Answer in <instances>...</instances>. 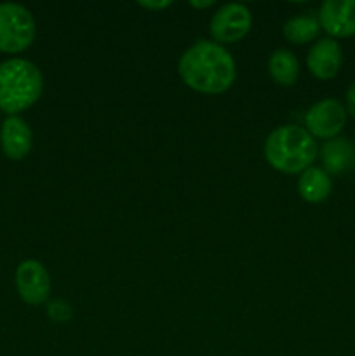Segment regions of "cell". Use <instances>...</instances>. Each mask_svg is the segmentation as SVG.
<instances>
[{
	"mask_svg": "<svg viewBox=\"0 0 355 356\" xmlns=\"http://www.w3.org/2000/svg\"><path fill=\"white\" fill-rule=\"evenodd\" d=\"M320 24L313 16H296L284 24V37L292 44H306L317 38Z\"/></svg>",
	"mask_w": 355,
	"mask_h": 356,
	"instance_id": "5bb4252c",
	"label": "cell"
},
{
	"mask_svg": "<svg viewBox=\"0 0 355 356\" xmlns=\"http://www.w3.org/2000/svg\"><path fill=\"white\" fill-rule=\"evenodd\" d=\"M347 124V108L338 99H322L313 104L305 115V125L310 136L320 139L338 138Z\"/></svg>",
	"mask_w": 355,
	"mask_h": 356,
	"instance_id": "5b68a950",
	"label": "cell"
},
{
	"mask_svg": "<svg viewBox=\"0 0 355 356\" xmlns=\"http://www.w3.org/2000/svg\"><path fill=\"white\" fill-rule=\"evenodd\" d=\"M44 90L40 70L28 59L10 58L0 63V111L9 117L28 110Z\"/></svg>",
	"mask_w": 355,
	"mask_h": 356,
	"instance_id": "7a4b0ae2",
	"label": "cell"
},
{
	"mask_svg": "<svg viewBox=\"0 0 355 356\" xmlns=\"http://www.w3.org/2000/svg\"><path fill=\"white\" fill-rule=\"evenodd\" d=\"M17 294L26 305H44L51 294V277L44 264L35 259H26L19 263L16 270Z\"/></svg>",
	"mask_w": 355,
	"mask_h": 356,
	"instance_id": "52a82bcc",
	"label": "cell"
},
{
	"mask_svg": "<svg viewBox=\"0 0 355 356\" xmlns=\"http://www.w3.org/2000/svg\"><path fill=\"white\" fill-rule=\"evenodd\" d=\"M343 63V51L334 38H322L310 49L306 56V65L313 76L320 80H329L338 75Z\"/></svg>",
	"mask_w": 355,
	"mask_h": 356,
	"instance_id": "30bf717a",
	"label": "cell"
},
{
	"mask_svg": "<svg viewBox=\"0 0 355 356\" xmlns=\"http://www.w3.org/2000/svg\"><path fill=\"white\" fill-rule=\"evenodd\" d=\"M35 19L26 7L14 2L0 3V51L23 52L35 40Z\"/></svg>",
	"mask_w": 355,
	"mask_h": 356,
	"instance_id": "277c9868",
	"label": "cell"
},
{
	"mask_svg": "<svg viewBox=\"0 0 355 356\" xmlns=\"http://www.w3.org/2000/svg\"><path fill=\"white\" fill-rule=\"evenodd\" d=\"M327 174H345L355 169V145L347 138L329 139L320 149Z\"/></svg>",
	"mask_w": 355,
	"mask_h": 356,
	"instance_id": "8fae6325",
	"label": "cell"
},
{
	"mask_svg": "<svg viewBox=\"0 0 355 356\" xmlns=\"http://www.w3.org/2000/svg\"><path fill=\"white\" fill-rule=\"evenodd\" d=\"M253 23L249 9L242 3H226L219 7L211 19V35L216 42L233 44L247 35Z\"/></svg>",
	"mask_w": 355,
	"mask_h": 356,
	"instance_id": "8992f818",
	"label": "cell"
},
{
	"mask_svg": "<svg viewBox=\"0 0 355 356\" xmlns=\"http://www.w3.org/2000/svg\"><path fill=\"white\" fill-rule=\"evenodd\" d=\"M138 3L143 7V9L159 10V9H166V7H169L173 2H171V0H160V2H145V0H141V2Z\"/></svg>",
	"mask_w": 355,
	"mask_h": 356,
	"instance_id": "e0dca14e",
	"label": "cell"
},
{
	"mask_svg": "<svg viewBox=\"0 0 355 356\" xmlns=\"http://www.w3.org/2000/svg\"><path fill=\"white\" fill-rule=\"evenodd\" d=\"M33 134L26 122L17 115L7 117L0 127V146L7 159L23 160L31 152Z\"/></svg>",
	"mask_w": 355,
	"mask_h": 356,
	"instance_id": "9c48e42d",
	"label": "cell"
},
{
	"mask_svg": "<svg viewBox=\"0 0 355 356\" xmlns=\"http://www.w3.org/2000/svg\"><path fill=\"white\" fill-rule=\"evenodd\" d=\"M47 315L54 322H68L72 318V308H70L68 302L61 301V299H56V301H52L47 306Z\"/></svg>",
	"mask_w": 355,
	"mask_h": 356,
	"instance_id": "9a60e30c",
	"label": "cell"
},
{
	"mask_svg": "<svg viewBox=\"0 0 355 356\" xmlns=\"http://www.w3.org/2000/svg\"><path fill=\"white\" fill-rule=\"evenodd\" d=\"M265 156L274 169L285 174L305 172L317 159V143L306 129L284 125L265 143Z\"/></svg>",
	"mask_w": 355,
	"mask_h": 356,
	"instance_id": "3957f363",
	"label": "cell"
},
{
	"mask_svg": "<svg viewBox=\"0 0 355 356\" xmlns=\"http://www.w3.org/2000/svg\"><path fill=\"white\" fill-rule=\"evenodd\" d=\"M347 113L355 118V82H352L347 89Z\"/></svg>",
	"mask_w": 355,
	"mask_h": 356,
	"instance_id": "2e32d148",
	"label": "cell"
},
{
	"mask_svg": "<svg viewBox=\"0 0 355 356\" xmlns=\"http://www.w3.org/2000/svg\"><path fill=\"white\" fill-rule=\"evenodd\" d=\"M188 3H190L191 7H197V9H205V7H211L214 2H212V0H202V2H197V0H190Z\"/></svg>",
	"mask_w": 355,
	"mask_h": 356,
	"instance_id": "ac0fdd59",
	"label": "cell"
},
{
	"mask_svg": "<svg viewBox=\"0 0 355 356\" xmlns=\"http://www.w3.org/2000/svg\"><path fill=\"white\" fill-rule=\"evenodd\" d=\"M319 24L334 38L355 35V0H326L320 6Z\"/></svg>",
	"mask_w": 355,
	"mask_h": 356,
	"instance_id": "ba28073f",
	"label": "cell"
},
{
	"mask_svg": "<svg viewBox=\"0 0 355 356\" xmlns=\"http://www.w3.org/2000/svg\"><path fill=\"white\" fill-rule=\"evenodd\" d=\"M178 72L190 89L202 94H221L235 80V61L216 42L198 40L178 63Z\"/></svg>",
	"mask_w": 355,
	"mask_h": 356,
	"instance_id": "6da1fadb",
	"label": "cell"
},
{
	"mask_svg": "<svg viewBox=\"0 0 355 356\" xmlns=\"http://www.w3.org/2000/svg\"><path fill=\"white\" fill-rule=\"evenodd\" d=\"M268 72H270L271 79L281 83V86H294L299 75L298 58L292 52L285 51V49L275 51L270 56V61H268Z\"/></svg>",
	"mask_w": 355,
	"mask_h": 356,
	"instance_id": "4fadbf2b",
	"label": "cell"
},
{
	"mask_svg": "<svg viewBox=\"0 0 355 356\" xmlns=\"http://www.w3.org/2000/svg\"><path fill=\"white\" fill-rule=\"evenodd\" d=\"M298 191L303 200L310 204H319L324 202L333 191V183H331L329 174L324 169L317 167H308L298 181Z\"/></svg>",
	"mask_w": 355,
	"mask_h": 356,
	"instance_id": "7c38bea8",
	"label": "cell"
}]
</instances>
